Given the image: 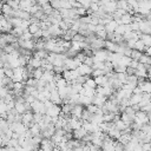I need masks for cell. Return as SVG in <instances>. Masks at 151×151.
Listing matches in <instances>:
<instances>
[{
    "label": "cell",
    "mask_w": 151,
    "mask_h": 151,
    "mask_svg": "<svg viewBox=\"0 0 151 151\" xmlns=\"http://www.w3.org/2000/svg\"><path fill=\"white\" fill-rule=\"evenodd\" d=\"M133 122L137 123V124L144 125V124H149L150 123V118H149V116H147L146 112L139 110V111L136 112V117H134V120Z\"/></svg>",
    "instance_id": "1"
},
{
    "label": "cell",
    "mask_w": 151,
    "mask_h": 151,
    "mask_svg": "<svg viewBox=\"0 0 151 151\" xmlns=\"http://www.w3.org/2000/svg\"><path fill=\"white\" fill-rule=\"evenodd\" d=\"M61 111H63V109H61L60 105L53 104V106H51L50 109L46 110V114H48L51 117H59V114H60Z\"/></svg>",
    "instance_id": "2"
},
{
    "label": "cell",
    "mask_w": 151,
    "mask_h": 151,
    "mask_svg": "<svg viewBox=\"0 0 151 151\" xmlns=\"http://www.w3.org/2000/svg\"><path fill=\"white\" fill-rule=\"evenodd\" d=\"M139 31L143 34H151V22L147 20H143L139 22Z\"/></svg>",
    "instance_id": "3"
},
{
    "label": "cell",
    "mask_w": 151,
    "mask_h": 151,
    "mask_svg": "<svg viewBox=\"0 0 151 151\" xmlns=\"http://www.w3.org/2000/svg\"><path fill=\"white\" fill-rule=\"evenodd\" d=\"M106 103V96H100V94H96L93 97V100H92V104L97 105L98 107H103Z\"/></svg>",
    "instance_id": "4"
},
{
    "label": "cell",
    "mask_w": 151,
    "mask_h": 151,
    "mask_svg": "<svg viewBox=\"0 0 151 151\" xmlns=\"http://www.w3.org/2000/svg\"><path fill=\"white\" fill-rule=\"evenodd\" d=\"M21 122L28 127V125H29L32 122H34V113L26 111L25 113H22V120H21Z\"/></svg>",
    "instance_id": "5"
},
{
    "label": "cell",
    "mask_w": 151,
    "mask_h": 151,
    "mask_svg": "<svg viewBox=\"0 0 151 151\" xmlns=\"http://www.w3.org/2000/svg\"><path fill=\"white\" fill-rule=\"evenodd\" d=\"M78 70L80 72V76H88V74H92V72H93V68L86 64H81L78 67Z\"/></svg>",
    "instance_id": "6"
},
{
    "label": "cell",
    "mask_w": 151,
    "mask_h": 151,
    "mask_svg": "<svg viewBox=\"0 0 151 151\" xmlns=\"http://www.w3.org/2000/svg\"><path fill=\"white\" fill-rule=\"evenodd\" d=\"M87 133H88V132H87V131H86V130H85L83 126H81L80 129L73 130V137H74L76 139H80V140H81V139H83V138H84V137H85Z\"/></svg>",
    "instance_id": "7"
},
{
    "label": "cell",
    "mask_w": 151,
    "mask_h": 151,
    "mask_svg": "<svg viewBox=\"0 0 151 151\" xmlns=\"http://www.w3.org/2000/svg\"><path fill=\"white\" fill-rule=\"evenodd\" d=\"M138 86L140 87L142 92L151 93V80H145L144 83H138Z\"/></svg>",
    "instance_id": "8"
},
{
    "label": "cell",
    "mask_w": 151,
    "mask_h": 151,
    "mask_svg": "<svg viewBox=\"0 0 151 151\" xmlns=\"http://www.w3.org/2000/svg\"><path fill=\"white\" fill-rule=\"evenodd\" d=\"M117 26H118L117 21H116V20H111L107 25H105V29L107 31V33H113V32L116 31Z\"/></svg>",
    "instance_id": "9"
},
{
    "label": "cell",
    "mask_w": 151,
    "mask_h": 151,
    "mask_svg": "<svg viewBox=\"0 0 151 151\" xmlns=\"http://www.w3.org/2000/svg\"><path fill=\"white\" fill-rule=\"evenodd\" d=\"M131 60H132V58L131 57H127V55H123L117 63H118V65H122V66H129L130 65V63H131Z\"/></svg>",
    "instance_id": "10"
},
{
    "label": "cell",
    "mask_w": 151,
    "mask_h": 151,
    "mask_svg": "<svg viewBox=\"0 0 151 151\" xmlns=\"http://www.w3.org/2000/svg\"><path fill=\"white\" fill-rule=\"evenodd\" d=\"M44 68L42 67H39V68H34V71L32 72V77L33 78H35V79H38V80H40L41 78H42V76H44Z\"/></svg>",
    "instance_id": "11"
},
{
    "label": "cell",
    "mask_w": 151,
    "mask_h": 151,
    "mask_svg": "<svg viewBox=\"0 0 151 151\" xmlns=\"http://www.w3.org/2000/svg\"><path fill=\"white\" fill-rule=\"evenodd\" d=\"M47 55H48V52H46L45 50H38L37 52L33 53V57L37 59H45L47 58Z\"/></svg>",
    "instance_id": "12"
},
{
    "label": "cell",
    "mask_w": 151,
    "mask_h": 151,
    "mask_svg": "<svg viewBox=\"0 0 151 151\" xmlns=\"http://www.w3.org/2000/svg\"><path fill=\"white\" fill-rule=\"evenodd\" d=\"M120 20H122V24H123V25H130L131 22H133L132 15H131L130 13H125V14L120 18Z\"/></svg>",
    "instance_id": "13"
},
{
    "label": "cell",
    "mask_w": 151,
    "mask_h": 151,
    "mask_svg": "<svg viewBox=\"0 0 151 151\" xmlns=\"http://www.w3.org/2000/svg\"><path fill=\"white\" fill-rule=\"evenodd\" d=\"M142 98H143V93H140V94H132L131 96V98H130V104L131 105H134V104H139L140 103V100H142Z\"/></svg>",
    "instance_id": "14"
},
{
    "label": "cell",
    "mask_w": 151,
    "mask_h": 151,
    "mask_svg": "<svg viewBox=\"0 0 151 151\" xmlns=\"http://www.w3.org/2000/svg\"><path fill=\"white\" fill-rule=\"evenodd\" d=\"M26 103V101H25ZM25 103H19V101H15V110L18 111V113H25L27 111L26 109V104Z\"/></svg>",
    "instance_id": "15"
},
{
    "label": "cell",
    "mask_w": 151,
    "mask_h": 151,
    "mask_svg": "<svg viewBox=\"0 0 151 151\" xmlns=\"http://www.w3.org/2000/svg\"><path fill=\"white\" fill-rule=\"evenodd\" d=\"M28 65H31L33 68H39V67H41V59H37L33 57L32 59H29Z\"/></svg>",
    "instance_id": "16"
},
{
    "label": "cell",
    "mask_w": 151,
    "mask_h": 151,
    "mask_svg": "<svg viewBox=\"0 0 151 151\" xmlns=\"http://www.w3.org/2000/svg\"><path fill=\"white\" fill-rule=\"evenodd\" d=\"M146 45L144 44V41L142 40V39H139V40H137L136 41V45H134V50H138V51H140V52H144L145 50H146Z\"/></svg>",
    "instance_id": "17"
},
{
    "label": "cell",
    "mask_w": 151,
    "mask_h": 151,
    "mask_svg": "<svg viewBox=\"0 0 151 151\" xmlns=\"http://www.w3.org/2000/svg\"><path fill=\"white\" fill-rule=\"evenodd\" d=\"M40 29V25H39V21L38 22H31V25H29V27H28V31L34 35Z\"/></svg>",
    "instance_id": "18"
},
{
    "label": "cell",
    "mask_w": 151,
    "mask_h": 151,
    "mask_svg": "<svg viewBox=\"0 0 151 151\" xmlns=\"http://www.w3.org/2000/svg\"><path fill=\"white\" fill-rule=\"evenodd\" d=\"M41 9H42V12H44L45 14H47V15H51V14L53 13V11H54V8L51 6L50 2L46 4V5H44V6H41Z\"/></svg>",
    "instance_id": "19"
},
{
    "label": "cell",
    "mask_w": 151,
    "mask_h": 151,
    "mask_svg": "<svg viewBox=\"0 0 151 151\" xmlns=\"http://www.w3.org/2000/svg\"><path fill=\"white\" fill-rule=\"evenodd\" d=\"M114 33L120 34V35H124L126 33V25H118L117 28H116V31H114Z\"/></svg>",
    "instance_id": "20"
},
{
    "label": "cell",
    "mask_w": 151,
    "mask_h": 151,
    "mask_svg": "<svg viewBox=\"0 0 151 151\" xmlns=\"http://www.w3.org/2000/svg\"><path fill=\"white\" fill-rule=\"evenodd\" d=\"M142 54H143V52H140V51L133 48V50H132V53H131V58L134 59V60H139L140 57H142Z\"/></svg>",
    "instance_id": "21"
},
{
    "label": "cell",
    "mask_w": 151,
    "mask_h": 151,
    "mask_svg": "<svg viewBox=\"0 0 151 151\" xmlns=\"http://www.w3.org/2000/svg\"><path fill=\"white\" fill-rule=\"evenodd\" d=\"M84 86H88V87H92V88H96L98 85L96 84V81H94V78H88L86 81H85V84H84Z\"/></svg>",
    "instance_id": "22"
},
{
    "label": "cell",
    "mask_w": 151,
    "mask_h": 151,
    "mask_svg": "<svg viewBox=\"0 0 151 151\" xmlns=\"http://www.w3.org/2000/svg\"><path fill=\"white\" fill-rule=\"evenodd\" d=\"M116 123V127L119 130V131H123V130H125L126 127H127V125L122 120V119H119V120H117V122H114Z\"/></svg>",
    "instance_id": "23"
},
{
    "label": "cell",
    "mask_w": 151,
    "mask_h": 151,
    "mask_svg": "<svg viewBox=\"0 0 151 151\" xmlns=\"http://www.w3.org/2000/svg\"><path fill=\"white\" fill-rule=\"evenodd\" d=\"M150 59H151V57H149L147 54H142V57L139 59V63H142L144 65H150Z\"/></svg>",
    "instance_id": "24"
},
{
    "label": "cell",
    "mask_w": 151,
    "mask_h": 151,
    "mask_svg": "<svg viewBox=\"0 0 151 151\" xmlns=\"http://www.w3.org/2000/svg\"><path fill=\"white\" fill-rule=\"evenodd\" d=\"M63 77L67 80V83L71 81V80H72V72H71V70H65V71L63 72Z\"/></svg>",
    "instance_id": "25"
},
{
    "label": "cell",
    "mask_w": 151,
    "mask_h": 151,
    "mask_svg": "<svg viewBox=\"0 0 151 151\" xmlns=\"http://www.w3.org/2000/svg\"><path fill=\"white\" fill-rule=\"evenodd\" d=\"M55 83H57V87H58V88H59V87H66V86H67V84H68V83H67V80H66L65 78H61V79L57 80Z\"/></svg>",
    "instance_id": "26"
},
{
    "label": "cell",
    "mask_w": 151,
    "mask_h": 151,
    "mask_svg": "<svg viewBox=\"0 0 151 151\" xmlns=\"http://www.w3.org/2000/svg\"><path fill=\"white\" fill-rule=\"evenodd\" d=\"M60 5H61V8H67V9L73 8L68 0H60Z\"/></svg>",
    "instance_id": "27"
},
{
    "label": "cell",
    "mask_w": 151,
    "mask_h": 151,
    "mask_svg": "<svg viewBox=\"0 0 151 151\" xmlns=\"http://www.w3.org/2000/svg\"><path fill=\"white\" fill-rule=\"evenodd\" d=\"M71 48L74 50V51H79L80 48H83V47H81V42H80V41H74V40H72V46H71Z\"/></svg>",
    "instance_id": "28"
},
{
    "label": "cell",
    "mask_w": 151,
    "mask_h": 151,
    "mask_svg": "<svg viewBox=\"0 0 151 151\" xmlns=\"http://www.w3.org/2000/svg\"><path fill=\"white\" fill-rule=\"evenodd\" d=\"M51 6L54 8V9H60L61 8V5H60V0H51L50 1Z\"/></svg>",
    "instance_id": "29"
},
{
    "label": "cell",
    "mask_w": 151,
    "mask_h": 151,
    "mask_svg": "<svg viewBox=\"0 0 151 151\" xmlns=\"http://www.w3.org/2000/svg\"><path fill=\"white\" fill-rule=\"evenodd\" d=\"M96 34L98 35V38H101V39H105L107 38V31L106 29H100V31H97Z\"/></svg>",
    "instance_id": "30"
},
{
    "label": "cell",
    "mask_w": 151,
    "mask_h": 151,
    "mask_svg": "<svg viewBox=\"0 0 151 151\" xmlns=\"http://www.w3.org/2000/svg\"><path fill=\"white\" fill-rule=\"evenodd\" d=\"M2 50H4L6 53H12V52H13L14 50H17V48L13 46V44H7V45H6V46H5Z\"/></svg>",
    "instance_id": "31"
},
{
    "label": "cell",
    "mask_w": 151,
    "mask_h": 151,
    "mask_svg": "<svg viewBox=\"0 0 151 151\" xmlns=\"http://www.w3.org/2000/svg\"><path fill=\"white\" fill-rule=\"evenodd\" d=\"M92 76H93V78L94 77H99V76H105V71L100 70V68H96V70H93Z\"/></svg>",
    "instance_id": "32"
},
{
    "label": "cell",
    "mask_w": 151,
    "mask_h": 151,
    "mask_svg": "<svg viewBox=\"0 0 151 151\" xmlns=\"http://www.w3.org/2000/svg\"><path fill=\"white\" fill-rule=\"evenodd\" d=\"M86 109L88 110V112H91V113L93 114V113H96V112H97L98 106H97V105H94V104H90V105H87V106H86Z\"/></svg>",
    "instance_id": "33"
},
{
    "label": "cell",
    "mask_w": 151,
    "mask_h": 151,
    "mask_svg": "<svg viewBox=\"0 0 151 151\" xmlns=\"http://www.w3.org/2000/svg\"><path fill=\"white\" fill-rule=\"evenodd\" d=\"M84 64H86V65H88V66H93V64H94V60H93V55L92 57H86V59H85V61H84Z\"/></svg>",
    "instance_id": "34"
},
{
    "label": "cell",
    "mask_w": 151,
    "mask_h": 151,
    "mask_svg": "<svg viewBox=\"0 0 151 151\" xmlns=\"http://www.w3.org/2000/svg\"><path fill=\"white\" fill-rule=\"evenodd\" d=\"M142 149H143V151H151V142L143 143L142 144Z\"/></svg>",
    "instance_id": "35"
},
{
    "label": "cell",
    "mask_w": 151,
    "mask_h": 151,
    "mask_svg": "<svg viewBox=\"0 0 151 151\" xmlns=\"http://www.w3.org/2000/svg\"><path fill=\"white\" fill-rule=\"evenodd\" d=\"M140 110H142V111H144V112H146V113L151 112V101H150V103H147L145 106L140 107Z\"/></svg>",
    "instance_id": "36"
},
{
    "label": "cell",
    "mask_w": 151,
    "mask_h": 151,
    "mask_svg": "<svg viewBox=\"0 0 151 151\" xmlns=\"http://www.w3.org/2000/svg\"><path fill=\"white\" fill-rule=\"evenodd\" d=\"M77 13H78V15H81V17H84V15L86 14V8H85V7H80V8H77Z\"/></svg>",
    "instance_id": "37"
},
{
    "label": "cell",
    "mask_w": 151,
    "mask_h": 151,
    "mask_svg": "<svg viewBox=\"0 0 151 151\" xmlns=\"http://www.w3.org/2000/svg\"><path fill=\"white\" fill-rule=\"evenodd\" d=\"M8 93H9V90H8L7 87H1V98H2V99H4Z\"/></svg>",
    "instance_id": "38"
},
{
    "label": "cell",
    "mask_w": 151,
    "mask_h": 151,
    "mask_svg": "<svg viewBox=\"0 0 151 151\" xmlns=\"http://www.w3.org/2000/svg\"><path fill=\"white\" fill-rule=\"evenodd\" d=\"M138 65H139V60H134V59H132L129 66H131V67H133V68H136V70H137Z\"/></svg>",
    "instance_id": "39"
},
{
    "label": "cell",
    "mask_w": 151,
    "mask_h": 151,
    "mask_svg": "<svg viewBox=\"0 0 151 151\" xmlns=\"http://www.w3.org/2000/svg\"><path fill=\"white\" fill-rule=\"evenodd\" d=\"M126 73H127L129 76H132V74L136 73V68H133V67H131V66H127V68H126Z\"/></svg>",
    "instance_id": "40"
},
{
    "label": "cell",
    "mask_w": 151,
    "mask_h": 151,
    "mask_svg": "<svg viewBox=\"0 0 151 151\" xmlns=\"http://www.w3.org/2000/svg\"><path fill=\"white\" fill-rule=\"evenodd\" d=\"M37 1H38V5H39V6H44V5L48 4L51 0H37Z\"/></svg>",
    "instance_id": "41"
},
{
    "label": "cell",
    "mask_w": 151,
    "mask_h": 151,
    "mask_svg": "<svg viewBox=\"0 0 151 151\" xmlns=\"http://www.w3.org/2000/svg\"><path fill=\"white\" fill-rule=\"evenodd\" d=\"M133 93H134V94H140V93H143V92H142V90H140L139 86H136V87L133 88Z\"/></svg>",
    "instance_id": "42"
},
{
    "label": "cell",
    "mask_w": 151,
    "mask_h": 151,
    "mask_svg": "<svg viewBox=\"0 0 151 151\" xmlns=\"http://www.w3.org/2000/svg\"><path fill=\"white\" fill-rule=\"evenodd\" d=\"M45 106H46V110L50 109L51 106H53V101H51V100H46V101H45Z\"/></svg>",
    "instance_id": "43"
},
{
    "label": "cell",
    "mask_w": 151,
    "mask_h": 151,
    "mask_svg": "<svg viewBox=\"0 0 151 151\" xmlns=\"http://www.w3.org/2000/svg\"><path fill=\"white\" fill-rule=\"evenodd\" d=\"M73 151H84V146H83V145H79V146L74 147Z\"/></svg>",
    "instance_id": "44"
},
{
    "label": "cell",
    "mask_w": 151,
    "mask_h": 151,
    "mask_svg": "<svg viewBox=\"0 0 151 151\" xmlns=\"http://www.w3.org/2000/svg\"><path fill=\"white\" fill-rule=\"evenodd\" d=\"M145 52H146V54H147L149 57H151V46H147L146 50H145Z\"/></svg>",
    "instance_id": "45"
},
{
    "label": "cell",
    "mask_w": 151,
    "mask_h": 151,
    "mask_svg": "<svg viewBox=\"0 0 151 151\" xmlns=\"http://www.w3.org/2000/svg\"><path fill=\"white\" fill-rule=\"evenodd\" d=\"M133 151H143V149H142V145L140 144H138L134 149H133Z\"/></svg>",
    "instance_id": "46"
}]
</instances>
